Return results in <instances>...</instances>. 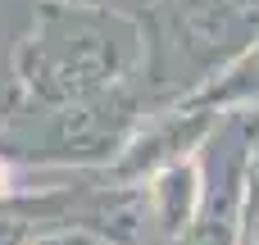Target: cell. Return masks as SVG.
<instances>
[{
    "label": "cell",
    "instance_id": "6da1fadb",
    "mask_svg": "<svg viewBox=\"0 0 259 245\" xmlns=\"http://www.w3.org/2000/svg\"><path fill=\"white\" fill-rule=\"evenodd\" d=\"M141 82L155 105L191 95L259 32V14L241 0H146Z\"/></svg>",
    "mask_w": 259,
    "mask_h": 245
},
{
    "label": "cell",
    "instance_id": "7a4b0ae2",
    "mask_svg": "<svg viewBox=\"0 0 259 245\" xmlns=\"http://www.w3.org/2000/svg\"><path fill=\"white\" fill-rule=\"evenodd\" d=\"M141 186H146L150 241L155 245L178 241V236L196 223V214H200V205H205V150L164 164V168L150 173Z\"/></svg>",
    "mask_w": 259,
    "mask_h": 245
},
{
    "label": "cell",
    "instance_id": "3957f363",
    "mask_svg": "<svg viewBox=\"0 0 259 245\" xmlns=\"http://www.w3.org/2000/svg\"><path fill=\"white\" fill-rule=\"evenodd\" d=\"M187 105H205L219 114H237V109H255L259 105V32L223 64L214 68L191 95H182Z\"/></svg>",
    "mask_w": 259,
    "mask_h": 245
},
{
    "label": "cell",
    "instance_id": "277c9868",
    "mask_svg": "<svg viewBox=\"0 0 259 245\" xmlns=\"http://www.w3.org/2000/svg\"><path fill=\"white\" fill-rule=\"evenodd\" d=\"M237 245H259V132H250V150H246V186H241Z\"/></svg>",
    "mask_w": 259,
    "mask_h": 245
},
{
    "label": "cell",
    "instance_id": "5b68a950",
    "mask_svg": "<svg viewBox=\"0 0 259 245\" xmlns=\"http://www.w3.org/2000/svg\"><path fill=\"white\" fill-rule=\"evenodd\" d=\"M237 114H241V123H246L250 132H259V105H255V109H237Z\"/></svg>",
    "mask_w": 259,
    "mask_h": 245
},
{
    "label": "cell",
    "instance_id": "8992f818",
    "mask_svg": "<svg viewBox=\"0 0 259 245\" xmlns=\"http://www.w3.org/2000/svg\"><path fill=\"white\" fill-rule=\"evenodd\" d=\"M5 191H9V164L0 159V195H5Z\"/></svg>",
    "mask_w": 259,
    "mask_h": 245
},
{
    "label": "cell",
    "instance_id": "52a82bcc",
    "mask_svg": "<svg viewBox=\"0 0 259 245\" xmlns=\"http://www.w3.org/2000/svg\"><path fill=\"white\" fill-rule=\"evenodd\" d=\"M241 5H246V9H255V14H259V0H241Z\"/></svg>",
    "mask_w": 259,
    "mask_h": 245
}]
</instances>
